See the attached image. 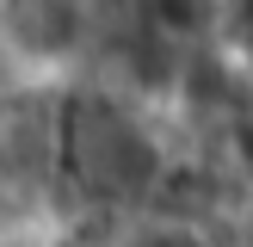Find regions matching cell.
Masks as SVG:
<instances>
[{"label":"cell","instance_id":"cell-1","mask_svg":"<svg viewBox=\"0 0 253 247\" xmlns=\"http://www.w3.org/2000/svg\"><path fill=\"white\" fill-rule=\"evenodd\" d=\"M56 167L93 210H105V216H130L136 210L142 216L167 161H161L155 136L124 105H111L99 93H81L56 118Z\"/></svg>","mask_w":253,"mask_h":247},{"label":"cell","instance_id":"cell-3","mask_svg":"<svg viewBox=\"0 0 253 247\" xmlns=\"http://www.w3.org/2000/svg\"><path fill=\"white\" fill-rule=\"evenodd\" d=\"M229 19L241 25V37L253 43V0H229Z\"/></svg>","mask_w":253,"mask_h":247},{"label":"cell","instance_id":"cell-2","mask_svg":"<svg viewBox=\"0 0 253 247\" xmlns=\"http://www.w3.org/2000/svg\"><path fill=\"white\" fill-rule=\"evenodd\" d=\"M210 6H216V0H148V12H155L161 31H198V25L210 19Z\"/></svg>","mask_w":253,"mask_h":247}]
</instances>
